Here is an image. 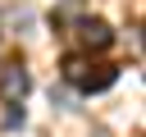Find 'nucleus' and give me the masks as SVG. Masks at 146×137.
<instances>
[{
    "mask_svg": "<svg viewBox=\"0 0 146 137\" xmlns=\"http://www.w3.org/2000/svg\"><path fill=\"white\" fill-rule=\"evenodd\" d=\"M59 68H64V78H68L78 91H105V87L119 82V68H114V64H91L87 55H68Z\"/></svg>",
    "mask_w": 146,
    "mask_h": 137,
    "instance_id": "1",
    "label": "nucleus"
},
{
    "mask_svg": "<svg viewBox=\"0 0 146 137\" xmlns=\"http://www.w3.org/2000/svg\"><path fill=\"white\" fill-rule=\"evenodd\" d=\"M27 91H32V73H27V64H23V59H5V64H0V100L18 105Z\"/></svg>",
    "mask_w": 146,
    "mask_h": 137,
    "instance_id": "2",
    "label": "nucleus"
},
{
    "mask_svg": "<svg viewBox=\"0 0 146 137\" xmlns=\"http://www.w3.org/2000/svg\"><path fill=\"white\" fill-rule=\"evenodd\" d=\"M78 46H82V50H105V46H114L110 23H105V18H82V23H78Z\"/></svg>",
    "mask_w": 146,
    "mask_h": 137,
    "instance_id": "3",
    "label": "nucleus"
}]
</instances>
